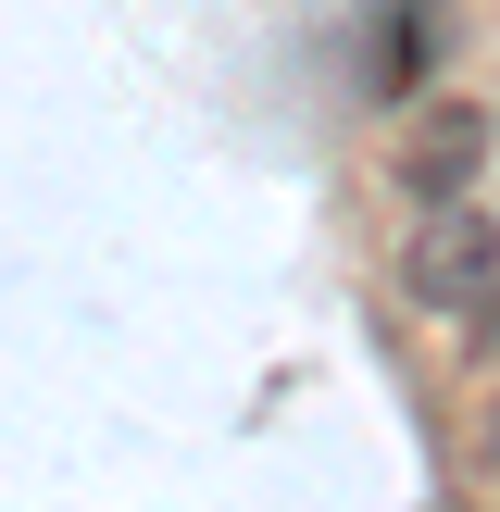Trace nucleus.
Here are the masks:
<instances>
[{
    "mask_svg": "<svg viewBox=\"0 0 500 512\" xmlns=\"http://www.w3.org/2000/svg\"><path fill=\"white\" fill-rule=\"evenodd\" d=\"M400 300H413L425 325H463V338H500V225L475 213L463 188L425 200L413 250H400Z\"/></svg>",
    "mask_w": 500,
    "mask_h": 512,
    "instance_id": "nucleus-1",
    "label": "nucleus"
},
{
    "mask_svg": "<svg viewBox=\"0 0 500 512\" xmlns=\"http://www.w3.org/2000/svg\"><path fill=\"white\" fill-rule=\"evenodd\" d=\"M475 150H488V113H475V100H450V113H425L413 125V150H400V175H413L425 200H450L475 175Z\"/></svg>",
    "mask_w": 500,
    "mask_h": 512,
    "instance_id": "nucleus-2",
    "label": "nucleus"
}]
</instances>
